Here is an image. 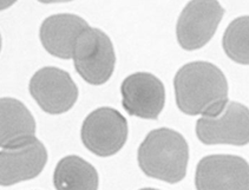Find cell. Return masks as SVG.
Returning <instances> with one entry per match:
<instances>
[{
	"label": "cell",
	"instance_id": "6da1fadb",
	"mask_svg": "<svg viewBox=\"0 0 249 190\" xmlns=\"http://www.w3.org/2000/svg\"><path fill=\"white\" fill-rule=\"evenodd\" d=\"M174 86L177 107L185 115H214L228 101L225 73L208 62H193L182 66L174 79Z\"/></svg>",
	"mask_w": 249,
	"mask_h": 190
},
{
	"label": "cell",
	"instance_id": "7a4b0ae2",
	"mask_svg": "<svg viewBox=\"0 0 249 190\" xmlns=\"http://www.w3.org/2000/svg\"><path fill=\"white\" fill-rule=\"evenodd\" d=\"M138 165L146 176L175 184L187 173L189 147L179 132L173 129H155L138 148Z\"/></svg>",
	"mask_w": 249,
	"mask_h": 190
},
{
	"label": "cell",
	"instance_id": "3957f363",
	"mask_svg": "<svg viewBox=\"0 0 249 190\" xmlns=\"http://www.w3.org/2000/svg\"><path fill=\"white\" fill-rule=\"evenodd\" d=\"M72 58L77 72L91 85L105 84L115 70L116 54L111 40L93 27L88 26L78 35Z\"/></svg>",
	"mask_w": 249,
	"mask_h": 190
},
{
	"label": "cell",
	"instance_id": "277c9868",
	"mask_svg": "<svg viewBox=\"0 0 249 190\" xmlns=\"http://www.w3.org/2000/svg\"><path fill=\"white\" fill-rule=\"evenodd\" d=\"M128 122L112 107H99L85 118L81 137L89 151L99 157L117 154L128 139Z\"/></svg>",
	"mask_w": 249,
	"mask_h": 190
},
{
	"label": "cell",
	"instance_id": "5b68a950",
	"mask_svg": "<svg viewBox=\"0 0 249 190\" xmlns=\"http://www.w3.org/2000/svg\"><path fill=\"white\" fill-rule=\"evenodd\" d=\"M196 135L207 145H247L248 107L237 102L227 101L216 114L203 116L197 121Z\"/></svg>",
	"mask_w": 249,
	"mask_h": 190
},
{
	"label": "cell",
	"instance_id": "8992f818",
	"mask_svg": "<svg viewBox=\"0 0 249 190\" xmlns=\"http://www.w3.org/2000/svg\"><path fill=\"white\" fill-rule=\"evenodd\" d=\"M225 10L217 0H192L182 11L176 26L177 41L182 49L203 48L216 32Z\"/></svg>",
	"mask_w": 249,
	"mask_h": 190
},
{
	"label": "cell",
	"instance_id": "52a82bcc",
	"mask_svg": "<svg viewBox=\"0 0 249 190\" xmlns=\"http://www.w3.org/2000/svg\"><path fill=\"white\" fill-rule=\"evenodd\" d=\"M29 89L40 109L50 115L68 112L78 99V87L70 74L54 66L38 70L30 81Z\"/></svg>",
	"mask_w": 249,
	"mask_h": 190
},
{
	"label": "cell",
	"instance_id": "ba28073f",
	"mask_svg": "<svg viewBox=\"0 0 249 190\" xmlns=\"http://www.w3.org/2000/svg\"><path fill=\"white\" fill-rule=\"evenodd\" d=\"M48 162L45 145L36 137L0 151V186L10 187L37 177Z\"/></svg>",
	"mask_w": 249,
	"mask_h": 190
},
{
	"label": "cell",
	"instance_id": "9c48e42d",
	"mask_svg": "<svg viewBox=\"0 0 249 190\" xmlns=\"http://www.w3.org/2000/svg\"><path fill=\"white\" fill-rule=\"evenodd\" d=\"M121 93L125 111L143 120H157L164 107V85L151 73L130 74L122 83Z\"/></svg>",
	"mask_w": 249,
	"mask_h": 190
},
{
	"label": "cell",
	"instance_id": "30bf717a",
	"mask_svg": "<svg viewBox=\"0 0 249 190\" xmlns=\"http://www.w3.org/2000/svg\"><path fill=\"white\" fill-rule=\"evenodd\" d=\"M197 189H237L249 187L248 162L234 155H210L201 159L195 175Z\"/></svg>",
	"mask_w": 249,
	"mask_h": 190
},
{
	"label": "cell",
	"instance_id": "8fae6325",
	"mask_svg": "<svg viewBox=\"0 0 249 190\" xmlns=\"http://www.w3.org/2000/svg\"><path fill=\"white\" fill-rule=\"evenodd\" d=\"M89 24L76 15H54L40 26V41L44 49L53 57L71 59L77 38Z\"/></svg>",
	"mask_w": 249,
	"mask_h": 190
},
{
	"label": "cell",
	"instance_id": "7c38bea8",
	"mask_svg": "<svg viewBox=\"0 0 249 190\" xmlns=\"http://www.w3.org/2000/svg\"><path fill=\"white\" fill-rule=\"evenodd\" d=\"M36 121L30 110L16 98H0V148H8L32 138Z\"/></svg>",
	"mask_w": 249,
	"mask_h": 190
},
{
	"label": "cell",
	"instance_id": "4fadbf2b",
	"mask_svg": "<svg viewBox=\"0 0 249 190\" xmlns=\"http://www.w3.org/2000/svg\"><path fill=\"white\" fill-rule=\"evenodd\" d=\"M53 184L57 189H97L98 173L82 157L66 156L57 164Z\"/></svg>",
	"mask_w": 249,
	"mask_h": 190
},
{
	"label": "cell",
	"instance_id": "5bb4252c",
	"mask_svg": "<svg viewBox=\"0 0 249 190\" xmlns=\"http://www.w3.org/2000/svg\"><path fill=\"white\" fill-rule=\"evenodd\" d=\"M223 50L227 56L239 64L247 65L248 57V17H240L231 21L223 35Z\"/></svg>",
	"mask_w": 249,
	"mask_h": 190
},
{
	"label": "cell",
	"instance_id": "9a60e30c",
	"mask_svg": "<svg viewBox=\"0 0 249 190\" xmlns=\"http://www.w3.org/2000/svg\"><path fill=\"white\" fill-rule=\"evenodd\" d=\"M17 0H0V11H4L6 8L11 7L13 4H16Z\"/></svg>",
	"mask_w": 249,
	"mask_h": 190
},
{
	"label": "cell",
	"instance_id": "2e32d148",
	"mask_svg": "<svg viewBox=\"0 0 249 190\" xmlns=\"http://www.w3.org/2000/svg\"><path fill=\"white\" fill-rule=\"evenodd\" d=\"M38 1L43 2V4H54V2H68V1H72V0H38Z\"/></svg>",
	"mask_w": 249,
	"mask_h": 190
},
{
	"label": "cell",
	"instance_id": "e0dca14e",
	"mask_svg": "<svg viewBox=\"0 0 249 190\" xmlns=\"http://www.w3.org/2000/svg\"><path fill=\"white\" fill-rule=\"evenodd\" d=\"M0 50H1V35H0Z\"/></svg>",
	"mask_w": 249,
	"mask_h": 190
}]
</instances>
